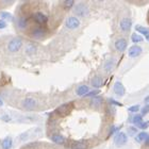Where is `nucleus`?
<instances>
[{
  "label": "nucleus",
  "mask_w": 149,
  "mask_h": 149,
  "mask_svg": "<svg viewBox=\"0 0 149 149\" xmlns=\"http://www.w3.org/2000/svg\"><path fill=\"white\" fill-rule=\"evenodd\" d=\"M148 126H149V123H143L142 125L139 126V128H141V129H146V128H148Z\"/></svg>",
  "instance_id": "obj_33"
},
{
  "label": "nucleus",
  "mask_w": 149,
  "mask_h": 149,
  "mask_svg": "<svg viewBox=\"0 0 149 149\" xmlns=\"http://www.w3.org/2000/svg\"><path fill=\"white\" fill-rule=\"evenodd\" d=\"M6 26H8V22H6V20H3V19L0 18V30L6 28Z\"/></svg>",
  "instance_id": "obj_31"
},
{
  "label": "nucleus",
  "mask_w": 149,
  "mask_h": 149,
  "mask_svg": "<svg viewBox=\"0 0 149 149\" xmlns=\"http://www.w3.org/2000/svg\"><path fill=\"white\" fill-rule=\"evenodd\" d=\"M98 94H99V91L95 90V91H93V92H90V93L87 94L85 97H93V98H94V97H96V95H98Z\"/></svg>",
  "instance_id": "obj_30"
},
{
  "label": "nucleus",
  "mask_w": 149,
  "mask_h": 149,
  "mask_svg": "<svg viewBox=\"0 0 149 149\" xmlns=\"http://www.w3.org/2000/svg\"><path fill=\"white\" fill-rule=\"evenodd\" d=\"M72 108V103H64L62 106H60L58 109H56V112L59 113V114H66L67 112L70 110Z\"/></svg>",
  "instance_id": "obj_17"
},
{
  "label": "nucleus",
  "mask_w": 149,
  "mask_h": 149,
  "mask_svg": "<svg viewBox=\"0 0 149 149\" xmlns=\"http://www.w3.org/2000/svg\"><path fill=\"white\" fill-rule=\"evenodd\" d=\"M146 142V145H149V134H148V137H147V140L145 141Z\"/></svg>",
  "instance_id": "obj_36"
},
{
  "label": "nucleus",
  "mask_w": 149,
  "mask_h": 149,
  "mask_svg": "<svg viewBox=\"0 0 149 149\" xmlns=\"http://www.w3.org/2000/svg\"><path fill=\"white\" fill-rule=\"evenodd\" d=\"M147 137H148V134H147L146 132H141V133H139L136 135L135 141L139 142V143H142V142H144V141L147 140Z\"/></svg>",
  "instance_id": "obj_20"
},
{
  "label": "nucleus",
  "mask_w": 149,
  "mask_h": 149,
  "mask_svg": "<svg viewBox=\"0 0 149 149\" xmlns=\"http://www.w3.org/2000/svg\"><path fill=\"white\" fill-rule=\"evenodd\" d=\"M0 16H1V19H3V20H12V14L9 12H1V14H0Z\"/></svg>",
  "instance_id": "obj_26"
},
{
  "label": "nucleus",
  "mask_w": 149,
  "mask_h": 149,
  "mask_svg": "<svg viewBox=\"0 0 149 149\" xmlns=\"http://www.w3.org/2000/svg\"><path fill=\"white\" fill-rule=\"evenodd\" d=\"M74 4V0H67V1H64V6H65V8H67V9L72 8Z\"/></svg>",
  "instance_id": "obj_28"
},
{
  "label": "nucleus",
  "mask_w": 149,
  "mask_h": 149,
  "mask_svg": "<svg viewBox=\"0 0 149 149\" xmlns=\"http://www.w3.org/2000/svg\"><path fill=\"white\" fill-rule=\"evenodd\" d=\"M145 101H146V102L147 101H149V97H146V98H145Z\"/></svg>",
  "instance_id": "obj_38"
},
{
  "label": "nucleus",
  "mask_w": 149,
  "mask_h": 149,
  "mask_svg": "<svg viewBox=\"0 0 149 149\" xmlns=\"http://www.w3.org/2000/svg\"><path fill=\"white\" fill-rule=\"evenodd\" d=\"M46 34H47L46 29L44 28V27H40V26L34 27V28L31 30V32H30V35H31V37H33V38H35V40L43 38V37L46 36Z\"/></svg>",
  "instance_id": "obj_3"
},
{
  "label": "nucleus",
  "mask_w": 149,
  "mask_h": 149,
  "mask_svg": "<svg viewBox=\"0 0 149 149\" xmlns=\"http://www.w3.org/2000/svg\"><path fill=\"white\" fill-rule=\"evenodd\" d=\"M36 51V47L34 45H32V44H29L28 46L26 47V53L27 54H32V53H35Z\"/></svg>",
  "instance_id": "obj_23"
},
{
  "label": "nucleus",
  "mask_w": 149,
  "mask_h": 149,
  "mask_svg": "<svg viewBox=\"0 0 149 149\" xmlns=\"http://www.w3.org/2000/svg\"><path fill=\"white\" fill-rule=\"evenodd\" d=\"M78 96H86L87 94L90 93V87L87 85H80L76 91Z\"/></svg>",
  "instance_id": "obj_16"
},
{
  "label": "nucleus",
  "mask_w": 149,
  "mask_h": 149,
  "mask_svg": "<svg viewBox=\"0 0 149 149\" xmlns=\"http://www.w3.org/2000/svg\"><path fill=\"white\" fill-rule=\"evenodd\" d=\"M141 107L139 106V104H135V106H132L129 108V112H131V113H135V112H139V110H140Z\"/></svg>",
  "instance_id": "obj_27"
},
{
  "label": "nucleus",
  "mask_w": 149,
  "mask_h": 149,
  "mask_svg": "<svg viewBox=\"0 0 149 149\" xmlns=\"http://www.w3.org/2000/svg\"><path fill=\"white\" fill-rule=\"evenodd\" d=\"M51 141L54 142L56 144H59V145H62V144L65 143V139L60 134H53L51 136Z\"/></svg>",
  "instance_id": "obj_18"
},
{
  "label": "nucleus",
  "mask_w": 149,
  "mask_h": 149,
  "mask_svg": "<svg viewBox=\"0 0 149 149\" xmlns=\"http://www.w3.org/2000/svg\"><path fill=\"white\" fill-rule=\"evenodd\" d=\"M113 91H114V93L116 94V95H118V96H124L125 95V86L124 84L121 83V82H119V81H117V82H115L114 86H113Z\"/></svg>",
  "instance_id": "obj_11"
},
{
  "label": "nucleus",
  "mask_w": 149,
  "mask_h": 149,
  "mask_svg": "<svg viewBox=\"0 0 149 149\" xmlns=\"http://www.w3.org/2000/svg\"><path fill=\"white\" fill-rule=\"evenodd\" d=\"M127 40L125 38H118L116 42H115V48L119 51V52H124L126 48H127Z\"/></svg>",
  "instance_id": "obj_12"
},
{
  "label": "nucleus",
  "mask_w": 149,
  "mask_h": 149,
  "mask_svg": "<svg viewBox=\"0 0 149 149\" xmlns=\"http://www.w3.org/2000/svg\"><path fill=\"white\" fill-rule=\"evenodd\" d=\"M32 19L36 25L43 27L44 25H46L48 22V16L46 14H44L43 12H35L32 14Z\"/></svg>",
  "instance_id": "obj_2"
},
{
  "label": "nucleus",
  "mask_w": 149,
  "mask_h": 149,
  "mask_svg": "<svg viewBox=\"0 0 149 149\" xmlns=\"http://www.w3.org/2000/svg\"><path fill=\"white\" fill-rule=\"evenodd\" d=\"M142 53V48L140 46H137V45H134V46L130 47V49L128 51V54L130 58H136L139 56Z\"/></svg>",
  "instance_id": "obj_13"
},
{
  "label": "nucleus",
  "mask_w": 149,
  "mask_h": 149,
  "mask_svg": "<svg viewBox=\"0 0 149 149\" xmlns=\"http://www.w3.org/2000/svg\"><path fill=\"white\" fill-rule=\"evenodd\" d=\"M128 136L125 132H118L116 135L114 136V143L116 146H123L127 143Z\"/></svg>",
  "instance_id": "obj_7"
},
{
  "label": "nucleus",
  "mask_w": 149,
  "mask_h": 149,
  "mask_svg": "<svg viewBox=\"0 0 149 149\" xmlns=\"http://www.w3.org/2000/svg\"><path fill=\"white\" fill-rule=\"evenodd\" d=\"M115 61H112V60H110V61H108V62L104 64V69H106V72H111L112 69H113V67H114V64H115Z\"/></svg>",
  "instance_id": "obj_24"
},
{
  "label": "nucleus",
  "mask_w": 149,
  "mask_h": 149,
  "mask_svg": "<svg viewBox=\"0 0 149 149\" xmlns=\"http://www.w3.org/2000/svg\"><path fill=\"white\" fill-rule=\"evenodd\" d=\"M135 30H136V32L143 34L144 36H145V38H146L147 42H149V28L143 27V26H136V27H135Z\"/></svg>",
  "instance_id": "obj_15"
},
{
  "label": "nucleus",
  "mask_w": 149,
  "mask_h": 149,
  "mask_svg": "<svg viewBox=\"0 0 149 149\" xmlns=\"http://www.w3.org/2000/svg\"><path fill=\"white\" fill-rule=\"evenodd\" d=\"M117 129H118V127H115V126H113V127L111 128V131H110V134H109V135H112L113 133H115V132L117 131Z\"/></svg>",
  "instance_id": "obj_34"
},
{
  "label": "nucleus",
  "mask_w": 149,
  "mask_h": 149,
  "mask_svg": "<svg viewBox=\"0 0 149 149\" xmlns=\"http://www.w3.org/2000/svg\"><path fill=\"white\" fill-rule=\"evenodd\" d=\"M13 147V140L12 137L6 136L1 142V149H11Z\"/></svg>",
  "instance_id": "obj_14"
},
{
  "label": "nucleus",
  "mask_w": 149,
  "mask_h": 149,
  "mask_svg": "<svg viewBox=\"0 0 149 149\" xmlns=\"http://www.w3.org/2000/svg\"><path fill=\"white\" fill-rule=\"evenodd\" d=\"M119 27H120V30L124 32L129 31L132 27V20L130 18H124L121 19L120 24H119Z\"/></svg>",
  "instance_id": "obj_9"
},
{
  "label": "nucleus",
  "mask_w": 149,
  "mask_h": 149,
  "mask_svg": "<svg viewBox=\"0 0 149 149\" xmlns=\"http://www.w3.org/2000/svg\"><path fill=\"white\" fill-rule=\"evenodd\" d=\"M131 40L133 43H141V42H143V37L141 36L140 34H137V33H133L132 36H131Z\"/></svg>",
  "instance_id": "obj_25"
},
{
  "label": "nucleus",
  "mask_w": 149,
  "mask_h": 149,
  "mask_svg": "<svg viewBox=\"0 0 149 149\" xmlns=\"http://www.w3.org/2000/svg\"><path fill=\"white\" fill-rule=\"evenodd\" d=\"M147 113H149V103L146 104V106L142 109V116H143V115H146Z\"/></svg>",
  "instance_id": "obj_32"
},
{
  "label": "nucleus",
  "mask_w": 149,
  "mask_h": 149,
  "mask_svg": "<svg viewBox=\"0 0 149 149\" xmlns=\"http://www.w3.org/2000/svg\"><path fill=\"white\" fill-rule=\"evenodd\" d=\"M16 26L19 30H26L29 27V19L26 16H19L16 18Z\"/></svg>",
  "instance_id": "obj_8"
},
{
  "label": "nucleus",
  "mask_w": 149,
  "mask_h": 149,
  "mask_svg": "<svg viewBox=\"0 0 149 149\" xmlns=\"http://www.w3.org/2000/svg\"><path fill=\"white\" fill-rule=\"evenodd\" d=\"M3 106V101L1 100V98H0V107H2Z\"/></svg>",
  "instance_id": "obj_37"
},
{
  "label": "nucleus",
  "mask_w": 149,
  "mask_h": 149,
  "mask_svg": "<svg viewBox=\"0 0 149 149\" xmlns=\"http://www.w3.org/2000/svg\"><path fill=\"white\" fill-rule=\"evenodd\" d=\"M110 101H111L112 103H114V104H116V106H118V107H121V106H123V104H121L120 102H117V101H115V100H113V99H111Z\"/></svg>",
  "instance_id": "obj_35"
},
{
  "label": "nucleus",
  "mask_w": 149,
  "mask_h": 149,
  "mask_svg": "<svg viewBox=\"0 0 149 149\" xmlns=\"http://www.w3.org/2000/svg\"><path fill=\"white\" fill-rule=\"evenodd\" d=\"M24 45V40L20 36H15L11 38L8 43V51L11 53H15L20 50Z\"/></svg>",
  "instance_id": "obj_1"
},
{
  "label": "nucleus",
  "mask_w": 149,
  "mask_h": 149,
  "mask_svg": "<svg viewBox=\"0 0 149 149\" xmlns=\"http://www.w3.org/2000/svg\"><path fill=\"white\" fill-rule=\"evenodd\" d=\"M88 147V143L86 141H74L72 142V145H70V148L72 149H87Z\"/></svg>",
  "instance_id": "obj_10"
},
{
  "label": "nucleus",
  "mask_w": 149,
  "mask_h": 149,
  "mask_svg": "<svg viewBox=\"0 0 149 149\" xmlns=\"http://www.w3.org/2000/svg\"><path fill=\"white\" fill-rule=\"evenodd\" d=\"M132 123H133L135 126H140V125H142L144 123L143 121V116L142 115H135L133 118H132Z\"/></svg>",
  "instance_id": "obj_21"
},
{
  "label": "nucleus",
  "mask_w": 149,
  "mask_h": 149,
  "mask_svg": "<svg viewBox=\"0 0 149 149\" xmlns=\"http://www.w3.org/2000/svg\"><path fill=\"white\" fill-rule=\"evenodd\" d=\"M91 103L93 104V106L95 107H99L102 104V98L99 96H96V97H94L93 99H92V101H91Z\"/></svg>",
  "instance_id": "obj_22"
},
{
  "label": "nucleus",
  "mask_w": 149,
  "mask_h": 149,
  "mask_svg": "<svg viewBox=\"0 0 149 149\" xmlns=\"http://www.w3.org/2000/svg\"><path fill=\"white\" fill-rule=\"evenodd\" d=\"M91 84H92V86L95 87V88H98V87L101 86V84H102V80H101V78L99 77H95L92 79L91 81Z\"/></svg>",
  "instance_id": "obj_19"
},
{
  "label": "nucleus",
  "mask_w": 149,
  "mask_h": 149,
  "mask_svg": "<svg viewBox=\"0 0 149 149\" xmlns=\"http://www.w3.org/2000/svg\"><path fill=\"white\" fill-rule=\"evenodd\" d=\"M137 132V130H136V128L135 127H131V128H129V129H128V133H129V135H134V134L136 133Z\"/></svg>",
  "instance_id": "obj_29"
},
{
  "label": "nucleus",
  "mask_w": 149,
  "mask_h": 149,
  "mask_svg": "<svg viewBox=\"0 0 149 149\" xmlns=\"http://www.w3.org/2000/svg\"><path fill=\"white\" fill-rule=\"evenodd\" d=\"M37 106V101L36 99L32 98V97H27L22 101V107L24 109L28 110V111H31V110H34Z\"/></svg>",
  "instance_id": "obj_5"
},
{
  "label": "nucleus",
  "mask_w": 149,
  "mask_h": 149,
  "mask_svg": "<svg viewBox=\"0 0 149 149\" xmlns=\"http://www.w3.org/2000/svg\"><path fill=\"white\" fill-rule=\"evenodd\" d=\"M65 26L66 28L70 29V30H76V29L80 27V20L77 17H74V16H70V17L66 19Z\"/></svg>",
  "instance_id": "obj_6"
},
{
  "label": "nucleus",
  "mask_w": 149,
  "mask_h": 149,
  "mask_svg": "<svg viewBox=\"0 0 149 149\" xmlns=\"http://www.w3.org/2000/svg\"><path fill=\"white\" fill-rule=\"evenodd\" d=\"M74 13L79 17H85L88 14V8L85 3H78L77 6H74Z\"/></svg>",
  "instance_id": "obj_4"
}]
</instances>
